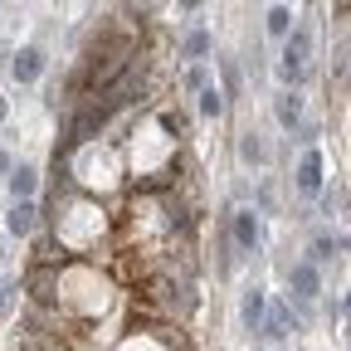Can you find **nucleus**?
Listing matches in <instances>:
<instances>
[{
	"instance_id": "dca6fc26",
	"label": "nucleus",
	"mask_w": 351,
	"mask_h": 351,
	"mask_svg": "<svg viewBox=\"0 0 351 351\" xmlns=\"http://www.w3.org/2000/svg\"><path fill=\"white\" fill-rule=\"evenodd\" d=\"M219 73H225V88H219V93H225V103L239 98V69H234V59H219Z\"/></svg>"
},
{
	"instance_id": "4468645a",
	"label": "nucleus",
	"mask_w": 351,
	"mask_h": 351,
	"mask_svg": "<svg viewBox=\"0 0 351 351\" xmlns=\"http://www.w3.org/2000/svg\"><path fill=\"white\" fill-rule=\"evenodd\" d=\"M263 156H269V152H263L258 132H244V137H239V161L244 166H263Z\"/></svg>"
},
{
	"instance_id": "aec40b11",
	"label": "nucleus",
	"mask_w": 351,
	"mask_h": 351,
	"mask_svg": "<svg viewBox=\"0 0 351 351\" xmlns=\"http://www.w3.org/2000/svg\"><path fill=\"white\" fill-rule=\"evenodd\" d=\"M0 122H5V103H0Z\"/></svg>"
},
{
	"instance_id": "9b49d317",
	"label": "nucleus",
	"mask_w": 351,
	"mask_h": 351,
	"mask_svg": "<svg viewBox=\"0 0 351 351\" xmlns=\"http://www.w3.org/2000/svg\"><path fill=\"white\" fill-rule=\"evenodd\" d=\"M341 249H346V234H317V239H313V258H307V263H313V269H317V263L337 258Z\"/></svg>"
},
{
	"instance_id": "0eeeda50",
	"label": "nucleus",
	"mask_w": 351,
	"mask_h": 351,
	"mask_svg": "<svg viewBox=\"0 0 351 351\" xmlns=\"http://www.w3.org/2000/svg\"><path fill=\"white\" fill-rule=\"evenodd\" d=\"M34 225H39V205L34 200H15L10 215H5V230L25 239V234H34Z\"/></svg>"
},
{
	"instance_id": "f3484780",
	"label": "nucleus",
	"mask_w": 351,
	"mask_h": 351,
	"mask_svg": "<svg viewBox=\"0 0 351 351\" xmlns=\"http://www.w3.org/2000/svg\"><path fill=\"white\" fill-rule=\"evenodd\" d=\"M341 205H346V186H341V181H337V186H332V191H322V210H327V215H332V210H341Z\"/></svg>"
},
{
	"instance_id": "2eb2a0df",
	"label": "nucleus",
	"mask_w": 351,
	"mask_h": 351,
	"mask_svg": "<svg viewBox=\"0 0 351 351\" xmlns=\"http://www.w3.org/2000/svg\"><path fill=\"white\" fill-rule=\"evenodd\" d=\"M181 54H186V59H205V54H210V29H191L186 44H181Z\"/></svg>"
},
{
	"instance_id": "f8f14e48",
	"label": "nucleus",
	"mask_w": 351,
	"mask_h": 351,
	"mask_svg": "<svg viewBox=\"0 0 351 351\" xmlns=\"http://www.w3.org/2000/svg\"><path fill=\"white\" fill-rule=\"evenodd\" d=\"M263 29H269L274 39H288V29H293V10H288V5H274L269 15H263Z\"/></svg>"
},
{
	"instance_id": "f257e3e1",
	"label": "nucleus",
	"mask_w": 351,
	"mask_h": 351,
	"mask_svg": "<svg viewBox=\"0 0 351 351\" xmlns=\"http://www.w3.org/2000/svg\"><path fill=\"white\" fill-rule=\"evenodd\" d=\"M288 288H293V298H298V302H313V298L322 293V274H317L307 258H298L293 269H288Z\"/></svg>"
},
{
	"instance_id": "9d476101",
	"label": "nucleus",
	"mask_w": 351,
	"mask_h": 351,
	"mask_svg": "<svg viewBox=\"0 0 351 351\" xmlns=\"http://www.w3.org/2000/svg\"><path fill=\"white\" fill-rule=\"evenodd\" d=\"M263 337H269V341H283L288 332H293V313H288V307H274V313H263V327H258Z\"/></svg>"
},
{
	"instance_id": "a211bd4d",
	"label": "nucleus",
	"mask_w": 351,
	"mask_h": 351,
	"mask_svg": "<svg viewBox=\"0 0 351 351\" xmlns=\"http://www.w3.org/2000/svg\"><path fill=\"white\" fill-rule=\"evenodd\" d=\"M205 83H210V73H205V69L195 64V69L186 73V88H191V93H200V88H205Z\"/></svg>"
},
{
	"instance_id": "6e6552de",
	"label": "nucleus",
	"mask_w": 351,
	"mask_h": 351,
	"mask_svg": "<svg viewBox=\"0 0 351 351\" xmlns=\"http://www.w3.org/2000/svg\"><path fill=\"white\" fill-rule=\"evenodd\" d=\"M5 186H10V195H15V200H34V191H39V171L20 161V166H10Z\"/></svg>"
},
{
	"instance_id": "f03ea898",
	"label": "nucleus",
	"mask_w": 351,
	"mask_h": 351,
	"mask_svg": "<svg viewBox=\"0 0 351 351\" xmlns=\"http://www.w3.org/2000/svg\"><path fill=\"white\" fill-rule=\"evenodd\" d=\"M44 69H49V59H44L39 44H25V49H15V59H10V73H15L20 83H39Z\"/></svg>"
},
{
	"instance_id": "6ab92c4d",
	"label": "nucleus",
	"mask_w": 351,
	"mask_h": 351,
	"mask_svg": "<svg viewBox=\"0 0 351 351\" xmlns=\"http://www.w3.org/2000/svg\"><path fill=\"white\" fill-rule=\"evenodd\" d=\"M5 293H10V288H5V278H0V307H5Z\"/></svg>"
},
{
	"instance_id": "39448f33",
	"label": "nucleus",
	"mask_w": 351,
	"mask_h": 351,
	"mask_svg": "<svg viewBox=\"0 0 351 351\" xmlns=\"http://www.w3.org/2000/svg\"><path fill=\"white\" fill-rule=\"evenodd\" d=\"M263 313H269V298H263V288H258V283L244 288V298H239V322H244V332H258V327H263Z\"/></svg>"
},
{
	"instance_id": "423d86ee",
	"label": "nucleus",
	"mask_w": 351,
	"mask_h": 351,
	"mask_svg": "<svg viewBox=\"0 0 351 351\" xmlns=\"http://www.w3.org/2000/svg\"><path fill=\"white\" fill-rule=\"evenodd\" d=\"M298 191L302 195H322V152L317 147L298 161Z\"/></svg>"
},
{
	"instance_id": "20e7f679",
	"label": "nucleus",
	"mask_w": 351,
	"mask_h": 351,
	"mask_svg": "<svg viewBox=\"0 0 351 351\" xmlns=\"http://www.w3.org/2000/svg\"><path fill=\"white\" fill-rule=\"evenodd\" d=\"M307 54H313V34L302 25H293L283 39V69H307Z\"/></svg>"
},
{
	"instance_id": "1a4fd4ad",
	"label": "nucleus",
	"mask_w": 351,
	"mask_h": 351,
	"mask_svg": "<svg viewBox=\"0 0 351 351\" xmlns=\"http://www.w3.org/2000/svg\"><path fill=\"white\" fill-rule=\"evenodd\" d=\"M274 117H278L283 132H298V127H302V98H298V93H283V98L274 103Z\"/></svg>"
},
{
	"instance_id": "ddd939ff",
	"label": "nucleus",
	"mask_w": 351,
	"mask_h": 351,
	"mask_svg": "<svg viewBox=\"0 0 351 351\" xmlns=\"http://www.w3.org/2000/svg\"><path fill=\"white\" fill-rule=\"evenodd\" d=\"M225 108H230L225 93H219L215 83H205V88H200V117H225Z\"/></svg>"
},
{
	"instance_id": "7ed1b4c3",
	"label": "nucleus",
	"mask_w": 351,
	"mask_h": 351,
	"mask_svg": "<svg viewBox=\"0 0 351 351\" xmlns=\"http://www.w3.org/2000/svg\"><path fill=\"white\" fill-rule=\"evenodd\" d=\"M225 234H230V244H239V249L254 254V249H258V215H254V210H234Z\"/></svg>"
}]
</instances>
